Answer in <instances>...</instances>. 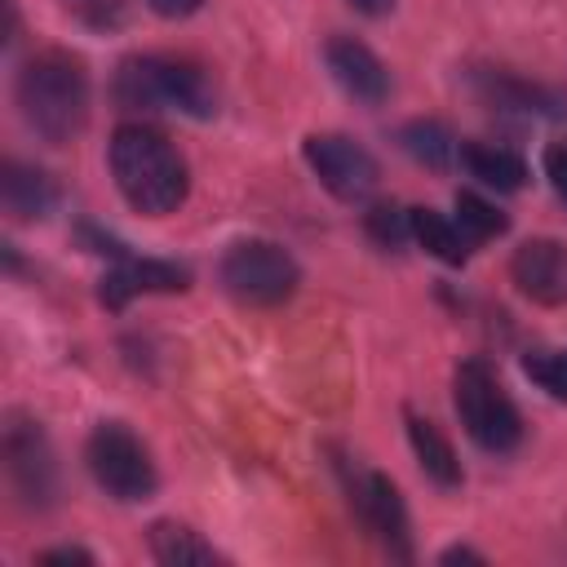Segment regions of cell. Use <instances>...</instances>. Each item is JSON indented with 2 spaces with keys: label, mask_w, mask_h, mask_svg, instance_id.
<instances>
[{
  "label": "cell",
  "mask_w": 567,
  "mask_h": 567,
  "mask_svg": "<svg viewBox=\"0 0 567 567\" xmlns=\"http://www.w3.org/2000/svg\"><path fill=\"white\" fill-rule=\"evenodd\" d=\"M106 168L115 190L142 217H168L186 204L190 173L182 151L151 124H120L106 142Z\"/></svg>",
  "instance_id": "1"
},
{
  "label": "cell",
  "mask_w": 567,
  "mask_h": 567,
  "mask_svg": "<svg viewBox=\"0 0 567 567\" xmlns=\"http://www.w3.org/2000/svg\"><path fill=\"white\" fill-rule=\"evenodd\" d=\"M13 102H18L22 124L35 137H44L49 146H62L89 124V75L75 58L58 49L35 53L18 71Z\"/></svg>",
  "instance_id": "2"
},
{
  "label": "cell",
  "mask_w": 567,
  "mask_h": 567,
  "mask_svg": "<svg viewBox=\"0 0 567 567\" xmlns=\"http://www.w3.org/2000/svg\"><path fill=\"white\" fill-rule=\"evenodd\" d=\"M115 102L124 111H177V115H213L217 93L199 62L173 53H137L115 71Z\"/></svg>",
  "instance_id": "3"
},
{
  "label": "cell",
  "mask_w": 567,
  "mask_h": 567,
  "mask_svg": "<svg viewBox=\"0 0 567 567\" xmlns=\"http://www.w3.org/2000/svg\"><path fill=\"white\" fill-rule=\"evenodd\" d=\"M452 408L461 416V430L483 447V452H514L523 439V416L514 399L505 394L501 377L483 359H465L452 372Z\"/></svg>",
  "instance_id": "4"
},
{
  "label": "cell",
  "mask_w": 567,
  "mask_h": 567,
  "mask_svg": "<svg viewBox=\"0 0 567 567\" xmlns=\"http://www.w3.org/2000/svg\"><path fill=\"white\" fill-rule=\"evenodd\" d=\"M217 279L239 306H284L301 284V266L275 239H235L221 252Z\"/></svg>",
  "instance_id": "5"
},
{
  "label": "cell",
  "mask_w": 567,
  "mask_h": 567,
  "mask_svg": "<svg viewBox=\"0 0 567 567\" xmlns=\"http://www.w3.org/2000/svg\"><path fill=\"white\" fill-rule=\"evenodd\" d=\"M84 465L93 474V483L111 496V501H146L159 487L155 461L146 452V443L124 425V421H97L93 434L84 439Z\"/></svg>",
  "instance_id": "6"
},
{
  "label": "cell",
  "mask_w": 567,
  "mask_h": 567,
  "mask_svg": "<svg viewBox=\"0 0 567 567\" xmlns=\"http://www.w3.org/2000/svg\"><path fill=\"white\" fill-rule=\"evenodd\" d=\"M4 474L13 496L27 509H49L58 496V461L49 447V434L40 430V421L13 412L4 425Z\"/></svg>",
  "instance_id": "7"
},
{
  "label": "cell",
  "mask_w": 567,
  "mask_h": 567,
  "mask_svg": "<svg viewBox=\"0 0 567 567\" xmlns=\"http://www.w3.org/2000/svg\"><path fill=\"white\" fill-rule=\"evenodd\" d=\"M301 155L310 164V173L319 177V186L341 199V204H363L372 190H377V159L368 146H359L354 137L346 133H310L301 142Z\"/></svg>",
  "instance_id": "8"
},
{
  "label": "cell",
  "mask_w": 567,
  "mask_h": 567,
  "mask_svg": "<svg viewBox=\"0 0 567 567\" xmlns=\"http://www.w3.org/2000/svg\"><path fill=\"white\" fill-rule=\"evenodd\" d=\"M341 478H346V496H350V509L359 514V523L385 545L390 558L408 563L412 558V536H408V509H403L399 487L385 474L359 470V465L354 470L346 465Z\"/></svg>",
  "instance_id": "9"
},
{
  "label": "cell",
  "mask_w": 567,
  "mask_h": 567,
  "mask_svg": "<svg viewBox=\"0 0 567 567\" xmlns=\"http://www.w3.org/2000/svg\"><path fill=\"white\" fill-rule=\"evenodd\" d=\"M97 252H111V257H115V266L102 275V288H97V297H102L106 310H124V306H128L133 297H142V292H182V288L190 284V270L177 266V261L133 257V252H124V248L111 244V239H102Z\"/></svg>",
  "instance_id": "10"
},
{
  "label": "cell",
  "mask_w": 567,
  "mask_h": 567,
  "mask_svg": "<svg viewBox=\"0 0 567 567\" xmlns=\"http://www.w3.org/2000/svg\"><path fill=\"white\" fill-rule=\"evenodd\" d=\"M509 275L523 297L536 306H567V244L563 239H527L509 257Z\"/></svg>",
  "instance_id": "11"
},
{
  "label": "cell",
  "mask_w": 567,
  "mask_h": 567,
  "mask_svg": "<svg viewBox=\"0 0 567 567\" xmlns=\"http://www.w3.org/2000/svg\"><path fill=\"white\" fill-rule=\"evenodd\" d=\"M323 62L332 71V80L363 106H381L390 97V71L385 62L354 35H332L323 44Z\"/></svg>",
  "instance_id": "12"
},
{
  "label": "cell",
  "mask_w": 567,
  "mask_h": 567,
  "mask_svg": "<svg viewBox=\"0 0 567 567\" xmlns=\"http://www.w3.org/2000/svg\"><path fill=\"white\" fill-rule=\"evenodd\" d=\"M53 199H58V190H53L49 173H40L31 164H18V159H4V168H0V204H4L9 217L35 221V217H44L53 208Z\"/></svg>",
  "instance_id": "13"
},
{
  "label": "cell",
  "mask_w": 567,
  "mask_h": 567,
  "mask_svg": "<svg viewBox=\"0 0 567 567\" xmlns=\"http://www.w3.org/2000/svg\"><path fill=\"white\" fill-rule=\"evenodd\" d=\"M403 421H408V443H412V452H416V465H421V474L430 478V483H439V487H461V461H456V447H452V439L434 425V421H425V416H416V412H403Z\"/></svg>",
  "instance_id": "14"
},
{
  "label": "cell",
  "mask_w": 567,
  "mask_h": 567,
  "mask_svg": "<svg viewBox=\"0 0 567 567\" xmlns=\"http://www.w3.org/2000/svg\"><path fill=\"white\" fill-rule=\"evenodd\" d=\"M461 168L492 190H523L527 186L523 155L509 146H496V142H461Z\"/></svg>",
  "instance_id": "15"
},
{
  "label": "cell",
  "mask_w": 567,
  "mask_h": 567,
  "mask_svg": "<svg viewBox=\"0 0 567 567\" xmlns=\"http://www.w3.org/2000/svg\"><path fill=\"white\" fill-rule=\"evenodd\" d=\"M146 545H151V558L164 563V567H199V563H221V554L199 536L190 532L186 523H173V518H159L151 523L146 532Z\"/></svg>",
  "instance_id": "16"
},
{
  "label": "cell",
  "mask_w": 567,
  "mask_h": 567,
  "mask_svg": "<svg viewBox=\"0 0 567 567\" xmlns=\"http://www.w3.org/2000/svg\"><path fill=\"white\" fill-rule=\"evenodd\" d=\"M399 146L416 164H425V168H452V164H461V142L439 120H412V124H403L399 128Z\"/></svg>",
  "instance_id": "17"
},
{
  "label": "cell",
  "mask_w": 567,
  "mask_h": 567,
  "mask_svg": "<svg viewBox=\"0 0 567 567\" xmlns=\"http://www.w3.org/2000/svg\"><path fill=\"white\" fill-rule=\"evenodd\" d=\"M412 239L430 252V257H439L443 266H465L470 261V239L461 235V226L452 221V217H443V213H434V208H412Z\"/></svg>",
  "instance_id": "18"
},
{
  "label": "cell",
  "mask_w": 567,
  "mask_h": 567,
  "mask_svg": "<svg viewBox=\"0 0 567 567\" xmlns=\"http://www.w3.org/2000/svg\"><path fill=\"white\" fill-rule=\"evenodd\" d=\"M452 221L461 226V235L470 239V248H478V244L505 235V226H509V217H505L496 204H487L483 195H474V190H456V213H452Z\"/></svg>",
  "instance_id": "19"
},
{
  "label": "cell",
  "mask_w": 567,
  "mask_h": 567,
  "mask_svg": "<svg viewBox=\"0 0 567 567\" xmlns=\"http://www.w3.org/2000/svg\"><path fill=\"white\" fill-rule=\"evenodd\" d=\"M523 372L554 403H567V346H536L523 354Z\"/></svg>",
  "instance_id": "20"
},
{
  "label": "cell",
  "mask_w": 567,
  "mask_h": 567,
  "mask_svg": "<svg viewBox=\"0 0 567 567\" xmlns=\"http://www.w3.org/2000/svg\"><path fill=\"white\" fill-rule=\"evenodd\" d=\"M363 221H368V235H372L381 248H399L403 239H412V208H399V204H372Z\"/></svg>",
  "instance_id": "21"
},
{
  "label": "cell",
  "mask_w": 567,
  "mask_h": 567,
  "mask_svg": "<svg viewBox=\"0 0 567 567\" xmlns=\"http://www.w3.org/2000/svg\"><path fill=\"white\" fill-rule=\"evenodd\" d=\"M62 9L93 31H111L124 22V0H62Z\"/></svg>",
  "instance_id": "22"
},
{
  "label": "cell",
  "mask_w": 567,
  "mask_h": 567,
  "mask_svg": "<svg viewBox=\"0 0 567 567\" xmlns=\"http://www.w3.org/2000/svg\"><path fill=\"white\" fill-rule=\"evenodd\" d=\"M545 177H549V186H554V195L567 204V137H554L549 146H545Z\"/></svg>",
  "instance_id": "23"
},
{
  "label": "cell",
  "mask_w": 567,
  "mask_h": 567,
  "mask_svg": "<svg viewBox=\"0 0 567 567\" xmlns=\"http://www.w3.org/2000/svg\"><path fill=\"white\" fill-rule=\"evenodd\" d=\"M199 4L204 0H146V9L159 13V18H190Z\"/></svg>",
  "instance_id": "24"
},
{
  "label": "cell",
  "mask_w": 567,
  "mask_h": 567,
  "mask_svg": "<svg viewBox=\"0 0 567 567\" xmlns=\"http://www.w3.org/2000/svg\"><path fill=\"white\" fill-rule=\"evenodd\" d=\"M35 563H93V554H89V549H80V545H58V549L35 554Z\"/></svg>",
  "instance_id": "25"
},
{
  "label": "cell",
  "mask_w": 567,
  "mask_h": 567,
  "mask_svg": "<svg viewBox=\"0 0 567 567\" xmlns=\"http://www.w3.org/2000/svg\"><path fill=\"white\" fill-rule=\"evenodd\" d=\"M439 563H487V558L478 549H470V545H452V549L439 554Z\"/></svg>",
  "instance_id": "26"
},
{
  "label": "cell",
  "mask_w": 567,
  "mask_h": 567,
  "mask_svg": "<svg viewBox=\"0 0 567 567\" xmlns=\"http://www.w3.org/2000/svg\"><path fill=\"white\" fill-rule=\"evenodd\" d=\"M359 13H368V18H381V13H390L394 9V0H350Z\"/></svg>",
  "instance_id": "27"
}]
</instances>
